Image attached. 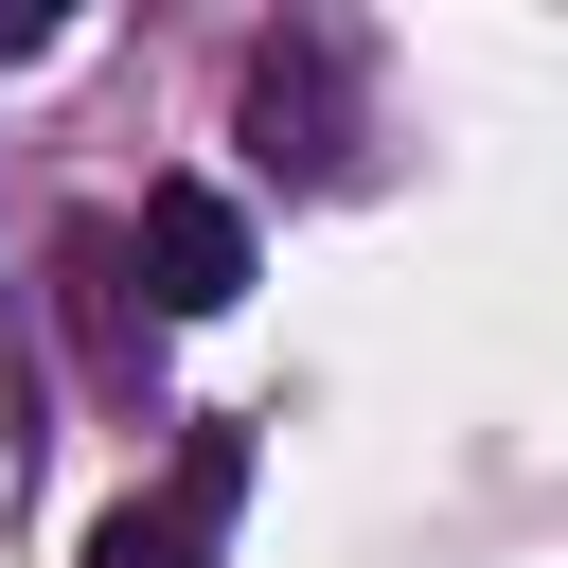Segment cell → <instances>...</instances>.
<instances>
[{"label":"cell","mask_w":568,"mask_h":568,"mask_svg":"<svg viewBox=\"0 0 568 568\" xmlns=\"http://www.w3.org/2000/svg\"><path fill=\"white\" fill-rule=\"evenodd\" d=\"M142 284H160V320L248 302V213H231L213 178H160V195H142Z\"/></svg>","instance_id":"cell-1"},{"label":"cell","mask_w":568,"mask_h":568,"mask_svg":"<svg viewBox=\"0 0 568 568\" xmlns=\"http://www.w3.org/2000/svg\"><path fill=\"white\" fill-rule=\"evenodd\" d=\"M89 568H213V532L178 497H124V515H89Z\"/></svg>","instance_id":"cell-2"},{"label":"cell","mask_w":568,"mask_h":568,"mask_svg":"<svg viewBox=\"0 0 568 568\" xmlns=\"http://www.w3.org/2000/svg\"><path fill=\"white\" fill-rule=\"evenodd\" d=\"M231 497H248V426H195V444H178V515H195V532H213V515H231Z\"/></svg>","instance_id":"cell-3"}]
</instances>
